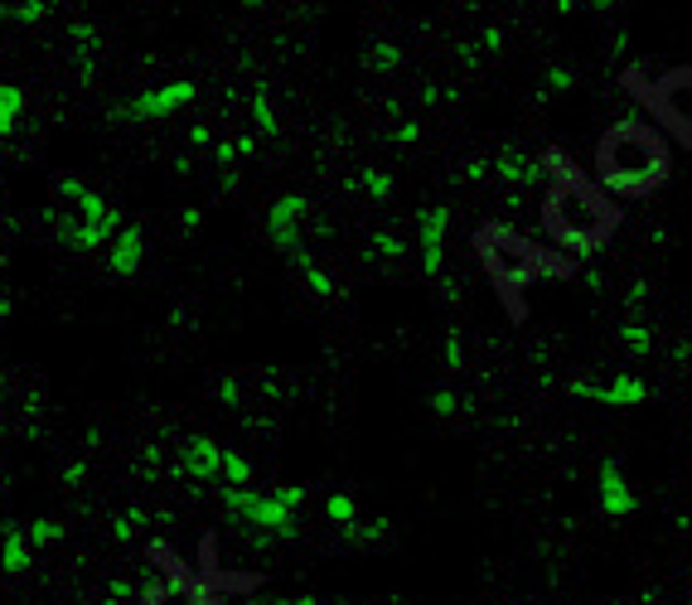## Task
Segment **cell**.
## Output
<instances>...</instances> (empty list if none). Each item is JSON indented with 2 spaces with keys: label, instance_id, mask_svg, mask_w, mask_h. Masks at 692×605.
Instances as JSON below:
<instances>
[{
  "label": "cell",
  "instance_id": "obj_1",
  "mask_svg": "<svg viewBox=\"0 0 692 605\" xmlns=\"http://www.w3.org/2000/svg\"><path fill=\"white\" fill-rule=\"evenodd\" d=\"M669 136L653 121H615L596 141V185L611 199H645L669 179Z\"/></svg>",
  "mask_w": 692,
  "mask_h": 605
},
{
  "label": "cell",
  "instance_id": "obj_2",
  "mask_svg": "<svg viewBox=\"0 0 692 605\" xmlns=\"http://www.w3.org/2000/svg\"><path fill=\"white\" fill-rule=\"evenodd\" d=\"M542 228L562 252H596L620 228V204L581 169L557 175L542 194Z\"/></svg>",
  "mask_w": 692,
  "mask_h": 605
},
{
  "label": "cell",
  "instance_id": "obj_3",
  "mask_svg": "<svg viewBox=\"0 0 692 605\" xmlns=\"http://www.w3.org/2000/svg\"><path fill=\"white\" fill-rule=\"evenodd\" d=\"M475 252H480V266L490 272V282L499 286V296L518 310V290H528L538 276H557V272H572V262L552 257L542 242H532L524 233L504 223H484L475 228Z\"/></svg>",
  "mask_w": 692,
  "mask_h": 605
},
{
  "label": "cell",
  "instance_id": "obj_4",
  "mask_svg": "<svg viewBox=\"0 0 692 605\" xmlns=\"http://www.w3.org/2000/svg\"><path fill=\"white\" fill-rule=\"evenodd\" d=\"M54 194H58V209H68L58 213V242H68L73 252H92L121 233V209L107 204L97 189H88L78 175L54 179Z\"/></svg>",
  "mask_w": 692,
  "mask_h": 605
},
{
  "label": "cell",
  "instance_id": "obj_5",
  "mask_svg": "<svg viewBox=\"0 0 692 605\" xmlns=\"http://www.w3.org/2000/svg\"><path fill=\"white\" fill-rule=\"evenodd\" d=\"M625 88L635 102L649 107V121L663 136H673L678 145L692 151V68H669L663 78H645V73L629 68Z\"/></svg>",
  "mask_w": 692,
  "mask_h": 605
},
{
  "label": "cell",
  "instance_id": "obj_6",
  "mask_svg": "<svg viewBox=\"0 0 692 605\" xmlns=\"http://www.w3.org/2000/svg\"><path fill=\"white\" fill-rule=\"evenodd\" d=\"M223 504L233 508L242 524L262 528V532H296V508L306 504L300 484H282L276 494H252V490H228Z\"/></svg>",
  "mask_w": 692,
  "mask_h": 605
},
{
  "label": "cell",
  "instance_id": "obj_7",
  "mask_svg": "<svg viewBox=\"0 0 692 605\" xmlns=\"http://www.w3.org/2000/svg\"><path fill=\"white\" fill-rule=\"evenodd\" d=\"M199 97V88H194L189 78H179V82H161V88H145L141 97H131L127 107H121V117H131V121H165V117H175V112H185V107Z\"/></svg>",
  "mask_w": 692,
  "mask_h": 605
},
{
  "label": "cell",
  "instance_id": "obj_8",
  "mask_svg": "<svg viewBox=\"0 0 692 605\" xmlns=\"http://www.w3.org/2000/svg\"><path fill=\"white\" fill-rule=\"evenodd\" d=\"M446 228H451V209H446V204H427V209H417V248H421V272H427V276L441 272Z\"/></svg>",
  "mask_w": 692,
  "mask_h": 605
},
{
  "label": "cell",
  "instance_id": "obj_9",
  "mask_svg": "<svg viewBox=\"0 0 692 605\" xmlns=\"http://www.w3.org/2000/svg\"><path fill=\"white\" fill-rule=\"evenodd\" d=\"M300 218H306V194H282V199L266 209V238L286 252H300Z\"/></svg>",
  "mask_w": 692,
  "mask_h": 605
},
{
  "label": "cell",
  "instance_id": "obj_10",
  "mask_svg": "<svg viewBox=\"0 0 692 605\" xmlns=\"http://www.w3.org/2000/svg\"><path fill=\"white\" fill-rule=\"evenodd\" d=\"M151 552L165 562L169 581H155V586H145V591H141V605H204V601H199V591H194V576L185 572V566L169 562V552H165V548H151Z\"/></svg>",
  "mask_w": 692,
  "mask_h": 605
},
{
  "label": "cell",
  "instance_id": "obj_11",
  "mask_svg": "<svg viewBox=\"0 0 692 605\" xmlns=\"http://www.w3.org/2000/svg\"><path fill=\"white\" fill-rule=\"evenodd\" d=\"M97 54H102V30H97L92 20H73L68 24V58H73V68H78L83 82L97 78Z\"/></svg>",
  "mask_w": 692,
  "mask_h": 605
},
{
  "label": "cell",
  "instance_id": "obj_12",
  "mask_svg": "<svg viewBox=\"0 0 692 605\" xmlns=\"http://www.w3.org/2000/svg\"><path fill=\"white\" fill-rule=\"evenodd\" d=\"M145 262V233L136 223H121V233L107 242V266H112V276H136Z\"/></svg>",
  "mask_w": 692,
  "mask_h": 605
},
{
  "label": "cell",
  "instance_id": "obj_13",
  "mask_svg": "<svg viewBox=\"0 0 692 605\" xmlns=\"http://www.w3.org/2000/svg\"><path fill=\"white\" fill-rule=\"evenodd\" d=\"M179 475H189V480L223 475V446H213L209 436H189L185 451H179Z\"/></svg>",
  "mask_w": 692,
  "mask_h": 605
},
{
  "label": "cell",
  "instance_id": "obj_14",
  "mask_svg": "<svg viewBox=\"0 0 692 605\" xmlns=\"http://www.w3.org/2000/svg\"><path fill=\"white\" fill-rule=\"evenodd\" d=\"M601 514H611V518L635 514V490L625 484V470L615 465V460H605L601 465Z\"/></svg>",
  "mask_w": 692,
  "mask_h": 605
},
{
  "label": "cell",
  "instance_id": "obj_15",
  "mask_svg": "<svg viewBox=\"0 0 692 605\" xmlns=\"http://www.w3.org/2000/svg\"><path fill=\"white\" fill-rule=\"evenodd\" d=\"M490 165H494V179H504V185H518V189L542 185V161H532L524 151H499Z\"/></svg>",
  "mask_w": 692,
  "mask_h": 605
},
{
  "label": "cell",
  "instance_id": "obj_16",
  "mask_svg": "<svg viewBox=\"0 0 692 605\" xmlns=\"http://www.w3.org/2000/svg\"><path fill=\"white\" fill-rule=\"evenodd\" d=\"M572 393H576V397H596V403H611V407H635V403H645V383H639V378H611V383H576Z\"/></svg>",
  "mask_w": 692,
  "mask_h": 605
},
{
  "label": "cell",
  "instance_id": "obj_17",
  "mask_svg": "<svg viewBox=\"0 0 692 605\" xmlns=\"http://www.w3.org/2000/svg\"><path fill=\"white\" fill-rule=\"evenodd\" d=\"M252 127H257L262 136H276V131H282V127H276V107H272V92H266V88H257V92H252Z\"/></svg>",
  "mask_w": 692,
  "mask_h": 605
},
{
  "label": "cell",
  "instance_id": "obj_18",
  "mask_svg": "<svg viewBox=\"0 0 692 605\" xmlns=\"http://www.w3.org/2000/svg\"><path fill=\"white\" fill-rule=\"evenodd\" d=\"M6 15H10V24L30 30V24H44V20H48V0H15Z\"/></svg>",
  "mask_w": 692,
  "mask_h": 605
},
{
  "label": "cell",
  "instance_id": "obj_19",
  "mask_svg": "<svg viewBox=\"0 0 692 605\" xmlns=\"http://www.w3.org/2000/svg\"><path fill=\"white\" fill-rule=\"evenodd\" d=\"M359 185L369 189L378 204H387V199H393V175H387V169H363V179H359Z\"/></svg>",
  "mask_w": 692,
  "mask_h": 605
},
{
  "label": "cell",
  "instance_id": "obj_20",
  "mask_svg": "<svg viewBox=\"0 0 692 605\" xmlns=\"http://www.w3.org/2000/svg\"><path fill=\"white\" fill-rule=\"evenodd\" d=\"M373 252H378V257H407V242L393 233V228H383V233H373Z\"/></svg>",
  "mask_w": 692,
  "mask_h": 605
},
{
  "label": "cell",
  "instance_id": "obj_21",
  "mask_svg": "<svg viewBox=\"0 0 692 605\" xmlns=\"http://www.w3.org/2000/svg\"><path fill=\"white\" fill-rule=\"evenodd\" d=\"M369 64L378 68V73H393V68H403V48H397V44H373Z\"/></svg>",
  "mask_w": 692,
  "mask_h": 605
},
{
  "label": "cell",
  "instance_id": "obj_22",
  "mask_svg": "<svg viewBox=\"0 0 692 605\" xmlns=\"http://www.w3.org/2000/svg\"><path fill=\"white\" fill-rule=\"evenodd\" d=\"M24 562H30V538H24V532H10V542H6V566H10V572H20Z\"/></svg>",
  "mask_w": 692,
  "mask_h": 605
},
{
  "label": "cell",
  "instance_id": "obj_23",
  "mask_svg": "<svg viewBox=\"0 0 692 605\" xmlns=\"http://www.w3.org/2000/svg\"><path fill=\"white\" fill-rule=\"evenodd\" d=\"M325 514H330L339 528H349V524H354V499H344V494H330V504H325Z\"/></svg>",
  "mask_w": 692,
  "mask_h": 605
},
{
  "label": "cell",
  "instance_id": "obj_24",
  "mask_svg": "<svg viewBox=\"0 0 692 605\" xmlns=\"http://www.w3.org/2000/svg\"><path fill=\"white\" fill-rule=\"evenodd\" d=\"M213 161H218V165H233V161H238V141H218V145H213Z\"/></svg>",
  "mask_w": 692,
  "mask_h": 605
},
{
  "label": "cell",
  "instance_id": "obj_25",
  "mask_svg": "<svg viewBox=\"0 0 692 605\" xmlns=\"http://www.w3.org/2000/svg\"><path fill=\"white\" fill-rule=\"evenodd\" d=\"M179 228H185V233H199V228H204V209H185V213H179Z\"/></svg>",
  "mask_w": 692,
  "mask_h": 605
},
{
  "label": "cell",
  "instance_id": "obj_26",
  "mask_svg": "<svg viewBox=\"0 0 692 605\" xmlns=\"http://www.w3.org/2000/svg\"><path fill=\"white\" fill-rule=\"evenodd\" d=\"M446 369H460V334H446Z\"/></svg>",
  "mask_w": 692,
  "mask_h": 605
},
{
  "label": "cell",
  "instance_id": "obj_27",
  "mask_svg": "<svg viewBox=\"0 0 692 605\" xmlns=\"http://www.w3.org/2000/svg\"><path fill=\"white\" fill-rule=\"evenodd\" d=\"M431 407L441 411V417H451V411H455V397H451V393H436V397H431Z\"/></svg>",
  "mask_w": 692,
  "mask_h": 605
},
{
  "label": "cell",
  "instance_id": "obj_28",
  "mask_svg": "<svg viewBox=\"0 0 692 605\" xmlns=\"http://www.w3.org/2000/svg\"><path fill=\"white\" fill-rule=\"evenodd\" d=\"M417 141V121H403V127H397V145H411Z\"/></svg>",
  "mask_w": 692,
  "mask_h": 605
},
{
  "label": "cell",
  "instance_id": "obj_29",
  "mask_svg": "<svg viewBox=\"0 0 692 605\" xmlns=\"http://www.w3.org/2000/svg\"><path fill=\"white\" fill-rule=\"evenodd\" d=\"M189 141H194V145H213V131H209V127H194Z\"/></svg>",
  "mask_w": 692,
  "mask_h": 605
},
{
  "label": "cell",
  "instance_id": "obj_30",
  "mask_svg": "<svg viewBox=\"0 0 692 605\" xmlns=\"http://www.w3.org/2000/svg\"><path fill=\"white\" fill-rule=\"evenodd\" d=\"M257 151V136H238V155H252Z\"/></svg>",
  "mask_w": 692,
  "mask_h": 605
},
{
  "label": "cell",
  "instance_id": "obj_31",
  "mask_svg": "<svg viewBox=\"0 0 692 605\" xmlns=\"http://www.w3.org/2000/svg\"><path fill=\"white\" fill-rule=\"evenodd\" d=\"M557 6H562V10H572V0H557Z\"/></svg>",
  "mask_w": 692,
  "mask_h": 605
},
{
  "label": "cell",
  "instance_id": "obj_32",
  "mask_svg": "<svg viewBox=\"0 0 692 605\" xmlns=\"http://www.w3.org/2000/svg\"><path fill=\"white\" fill-rule=\"evenodd\" d=\"M300 6H310V0H300Z\"/></svg>",
  "mask_w": 692,
  "mask_h": 605
}]
</instances>
